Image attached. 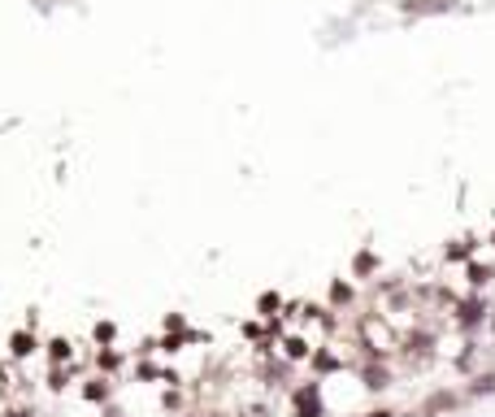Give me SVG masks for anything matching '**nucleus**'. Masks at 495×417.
<instances>
[{
    "instance_id": "nucleus-3",
    "label": "nucleus",
    "mask_w": 495,
    "mask_h": 417,
    "mask_svg": "<svg viewBox=\"0 0 495 417\" xmlns=\"http://www.w3.org/2000/svg\"><path fill=\"white\" fill-rule=\"evenodd\" d=\"M374 417H391V413H374Z\"/></svg>"
},
{
    "instance_id": "nucleus-2",
    "label": "nucleus",
    "mask_w": 495,
    "mask_h": 417,
    "mask_svg": "<svg viewBox=\"0 0 495 417\" xmlns=\"http://www.w3.org/2000/svg\"><path fill=\"white\" fill-rule=\"evenodd\" d=\"M460 322H465V326H478V322H482V304H478V300L460 304Z\"/></svg>"
},
{
    "instance_id": "nucleus-1",
    "label": "nucleus",
    "mask_w": 495,
    "mask_h": 417,
    "mask_svg": "<svg viewBox=\"0 0 495 417\" xmlns=\"http://www.w3.org/2000/svg\"><path fill=\"white\" fill-rule=\"evenodd\" d=\"M296 409H300V417H322V396H318V387H300L296 391Z\"/></svg>"
}]
</instances>
